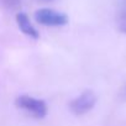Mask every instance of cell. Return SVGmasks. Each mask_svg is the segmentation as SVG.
Wrapping results in <instances>:
<instances>
[{"instance_id":"cell-1","label":"cell","mask_w":126,"mask_h":126,"mask_svg":"<svg viewBox=\"0 0 126 126\" xmlns=\"http://www.w3.org/2000/svg\"><path fill=\"white\" fill-rule=\"evenodd\" d=\"M15 104L17 108L25 110L26 112H29L31 116L36 119H43L48 112L47 104L43 100H40L29 95H20L15 100Z\"/></svg>"},{"instance_id":"cell-5","label":"cell","mask_w":126,"mask_h":126,"mask_svg":"<svg viewBox=\"0 0 126 126\" xmlns=\"http://www.w3.org/2000/svg\"><path fill=\"white\" fill-rule=\"evenodd\" d=\"M116 24L117 29L121 32L126 33V0H117Z\"/></svg>"},{"instance_id":"cell-2","label":"cell","mask_w":126,"mask_h":126,"mask_svg":"<svg viewBox=\"0 0 126 126\" xmlns=\"http://www.w3.org/2000/svg\"><path fill=\"white\" fill-rule=\"evenodd\" d=\"M95 103H96V95L92 90H85L78 98H76L74 100L71 101L69 109L74 115L82 116V115H85L87 112H89L94 108Z\"/></svg>"},{"instance_id":"cell-7","label":"cell","mask_w":126,"mask_h":126,"mask_svg":"<svg viewBox=\"0 0 126 126\" xmlns=\"http://www.w3.org/2000/svg\"><path fill=\"white\" fill-rule=\"evenodd\" d=\"M40 3H49V1H53V0H37Z\"/></svg>"},{"instance_id":"cell-4","label":"cell","mask_w":126,"mask_h":126,"mask_svg":"<svg viewBox=\"0 0 126 126\" xmlns=\"http://www.w3.org/2000/svg\"><path fill=\"white\" fill-rule=\"evenodd\" d=\"M16 22H17L20 30H21L25 35H27L29 37H32V38H38V32H37V30L32 26V24L30 22V19H29V16H27L26 14L19 13V14L16 15Z\"/></svg>"},{"instance_id":"cell-3","label":"cell","mask_w":126,"mask_h":126,"mask_svg":"<svg viewBox=\"0 0 126 126\" xmlns=\"http://www.w3.org/2000/svg\"><path fill=\"white\" fill-rule=\"evenodd\" d=\"M35 20L45 26H63L68 22V16L51 9H40L35 13Z\"/></svg>"},{"instance_id":"cell-6","label":"cell","mask_w":126,"mask_h":126,"mask_svg":"<svg viewBox=\"0 0 126 126\" xmlns=\"http://www.w3.org/2000/svg\"><path fill=\"white\" fill-rule=\"evenodd\" d=\"M4 5L9 9H17L21 5V0H4Z\"/></svg>"}]
</instances>
